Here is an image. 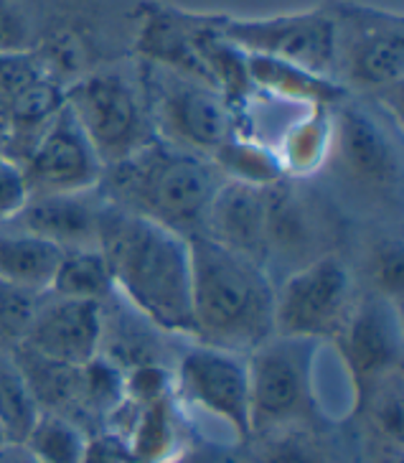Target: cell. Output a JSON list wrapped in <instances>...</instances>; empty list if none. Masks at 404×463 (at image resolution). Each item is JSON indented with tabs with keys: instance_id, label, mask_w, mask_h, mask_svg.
Listing matches in <instances>:
<instances>
[{
	"instance_id": "cell-1",
	"label": "cell",
	"mask_w": 404,
	"mask_h": 463,
	"mask_svg": "<svg viewBox=\"0 0 404 463\" xmlns=\"http://www.w3.org/2000/svg\"><path fill=\"white\" fill-rule=\"evenodd\" d=\"M97 250L115 293L163 331L191 339V247L186 237L105 202Z\"/></svg>"
},
{
	"instance_id": "cell-2",
	"label": "cell",
	"mask_w": 404,
	"mask_h": 463,
	"mask_svg": "<svg viewBox=\"0 0 404 463\" xmlns=\"http://www.w3.org/2000/svg\"><path fill=\"white\" fill-rule=\"evenodd\" d=\"M191 341L247 356L275 336V280L265 265L191 237Z\"/></svg>"
},
{
	"instance_id": "cell-3",
	"label": "cell",
	"mask_w": 404,
	"mask_h": 463,
	"mask_svg": "<svg viewBox=\"0 0 404 463\" xmlns=\"http://www.w3.org/2000/svg\"><path fill=\"white\" fill-rule=\"evenodd\" d=\"M221 184L211 158L153 140L133 158L105 168L99 194L108 204L191 240L202 237Z\"/></svg>"
},
{
	"instance_id": "cell-4",
	"label": "cell",
	"mask_w": 404,
	"mask_h": 463,
	"mask_svg": "<svg viewBox=\"0 0 404 463\" xmlns=\"http://www.w3.org/2000/svg\"><path fill=\"white\" fill-rule=\"evenodd\" d=\"M64 102L89 137L99 161L117 165L158 140L137 64L89 69L64 90Z\"/></svg>"
},
{
	"instance_id": "cell-5",
	"label": "cell",
	"mask_w": 404,
	"mask_h": 463,
	"mask_svg": "<svg viewBox=\"0 0 404 463\" xmlns=\"http://www.w3.org/2000/svg\"><path fill=\"white\" fill-rule=\"evenodd\" d=\"M137 74L163 143L211 158L231 137L244 136L242 118L211 84L146 59H137Z\"/></svg>"
},
{
	"instance_id": "cell-6",
	"label": "cell",
	"mask_w": 404,
	"mask_h": 463,
	"mask_svg": "<svg viewBox=\"0 0 404 463\" xmlns=\"http://www.w3.org/2000/svg\"><path fill=\"white\" fill-rule=\"evenodd\" d=\"M391 112L362 97L331 108V148L324 171L366 202H390L402 184V153L390 128Z\"/></svg>"
},
{
	"instance_id": "cell-7",
	"label": "cell",
	"mask_w": 404,
	"mask_h": 463,
	"mask_svg": "<svg viewBox=\"0 0 404 463\" xmlns=\"http://www.w3.org/2000/svg\"><path fill=\"white\" fill-rule=\"evenodd\" d=\"M321 341L272 336L247 354L252 440L321 422L313 387Z\"/></svg>"
},
{
	"instance_id": "cell-8",
	"label": "cell",
	"mask_w": 404,
	"mask_h": 463,
	"mask_svg": "<svg viewBox=\"0 0 404 463\" xmlns=\"http://www.w3.org/2000/svg\"><path fill=\"white\" fill-rule=\"evenodd\" d=\"M331 14L336 21V82L351 97L391 112V92L402 97V18L356 3H336Z\"/></svg>"
},
{
	"instance_id": "cell-9",
	"label": "cell",
	"mask_w": 404,
	"mask_h": 463,
	"mask_svg": "<svg viewBox=\"0 0 404 463\" xmlns=\"http://www.w3.org/2000/svg\"><path fill=\"white\" fill-rule=\"evenodd\" d=\"M356 303L351 265L338 252H328L275 286V334L310 341L336 339Z\"/></svg>"
},
{
	"instance_id": "cell-10",
	"label": "cell",
	"mask_w": 404,
	"mask_h": 463,
	"mask_svg": "<svg viewBox=\"0 0 404 463\" xmlns=\"http://www.w3.org/2000/svg\"><path fill=\"white\" fill-rule=\"evenodd\" d=\"M214 26L244 54L277 59L336 82V21L331 8L275 18L214 15Z\"/></svg>"
},
{
	"instance_id": "cell-11",
	"label": "cell",
	"mask_w": 404,
	"mask_h": 463,
	"mask_svg": "<svg viewBox=\"0 0 404 463\" xmlns=\"http://www.w3.org/2000/svg\"><path fill=\"white\" fill-rule=\"evenodd\" d=\"M174 395L224 422L237 443L252 440L247 356L191 341L174 364Z\"/></svg>"
},
{
	"instance_id": "cell-12",
	"label": "cell",
	"mask_w": 404,
	"mask_h": 463,
	"mask_svg": "<svg viewBox=\"0 0 404 463\" xmlns=\"http://www.w3.org/2000/svg\"><path fill=\"white\" fill-rule=\"evenodd\" d=\"M334 341L353 384L356 408L384 382L402 374L399 311L384 300L374 296L359 300Z\"/></svg>"
},
{
	"instance_id": "cell-13",
	"label": "cell",
	"mask_w": 404,
	"mask_h": 463,
	"mask_svg": "<svg viewBox=\"0 0 404 463\" xmlns=\"http://www.w3.org/2000/svg\"><path fill=\"white\" fill-rule=\"evenodd\" d=\"M21 168L31 196L95 191L105 176V164L99 161L67 102Z\"/></svg>"
},
{
	"instance_id": "cell-14",
	"label": "cell",
	"mask_w": 404,
	"mask_h": 463,
	"mask_svg": "<svg viewBox=\"0 0 404 463\" xmlns=\"http://www.w3.org/2000/svg\"><path fill=\"white\" fill-rule=\"evenodd\" d=\"M23 346L69 367H84L102 346V306L41 293Z\"/></svg>"
},
{
	"instance_id": "cell-15",
	"label": "cell",
	"mask_w": 404,
	"mask_h": 463,
	"mask_svg": "<svg viewBox=\"0 0 404 463\" xmlns=\"http://www.w3.org/2000/svg\"><path fill=\"white\" fill-rule=\"evenodd\" d=\"M268 199V270H272L275 262H283L290 265L293 273L315 258L328 255V230L318 214L321 209L297 189L293 178H283L280 184L269 186Z\"/></svg>"
},
{
	"instance_id": "cell-16",
	"label": "cell",
	"mask_w": 404,
	"mask_h": 463,
	"mask_svg": "<svg viewBox=\"0 0 404 463\" xmlns=\"http://www.w3.org/2000/svg\"><path fill=\"white\" fill-rule=\"evenodd\" d=\"M102 212H105V199L99 189L28 196L23 209L3 227L33 234L64 252L87 250V247H97Z\"/></svg>"
},
{
	"instance_id": "cell-17",
	"label": "cell",
	"mask_w": 404,
	"mask_h": 463,
	"mask_svg": "<svg viewBox=\"0 0 404 463\" xmlns=\"http://www.w3.org/2000/svg\"><path fill=\"white\" fill-rule=\"evenodd\" d=\"M268 189L247 186L237 181H224L211 206L206 212L202 237L211 242L242 252L257 260L259 265L268 262Z\"/></svg>"
},
{
	"instance_id": "cell-18",
	"label": "cell",
	"mask_w": 404,
	"mask_h": 463,
	"mask_svg": "<svg viewBox=\"0 0 404 463\" xmlns=\"http://www.w3.org/2000/svg\"><path fill=\"white\" fill-rule=\"evenodd\" d=\"M14 359L39 412L69 418L92 436V425L81 400V367H69L49 356H41L23 344L14 352Z\"/></svg>"
},
{
	"instance_id": "cell-19",
	"label": "cell",
	"mask_w": 404,
	"mask_h": 463,
	"mask_svg": "<svg viewBox=\"0 0 404 463\" xmlns=\"http://www.w3.org/2000/svg\"><path fill=\"white\" fill-rule=\"evenodd\" d=\"M247 69L255 92H268L285 102H300L308 108H336L338 102L349 97V92L334 80H325L277 59L247 54Z\"/></svg>"
},
{
	"instance_id": "cell-20",
	"label": "cell",
	"mask_w": 404,
	"mask_h": 463,
	"mask_svg": "<svg viewBox=\"0 0 404 463\" xmlns=\"http://www.w3.org/2000/svg\"><path fill=\"white\" fill-rule=\"evenodd\" d=\"M64 250L26 232L0 227V280L28 293H49Z\"/></svg>"
},
{
	"instance_id": "cell-21",
	"label": "cell",
	"mask_w": 404,
	"mask_h": 463,
	"mask_svg": "<svg viewBox=\"0 0 404 463\" xmlns=\"http://www.w3.org/2000/svg\"><path fill=\"white\" fill-rule=\"evenodd\" d=\"M331 148V108H310V115L285 130L275 148L285 178L305 181L324 174Z\"/></svg>"
},
{
	"instance_id": "cell-22",
	"label": "cell",
	"mask_w": 404,
	"mask_h": 463,
	"mask_svg": "<svg viewBox=\"0 0 404 463\" xmlns=\"http://www.w3.org/2000/svg\"><path fill=\"white\" fill-rule=\"evenodd\" d=\"M255 463H349V450L318 425L255 438ZM252 443V440H249Z\"/></svg>"
},
{
	"instance_id": "cell-23",
	"label": "cell",
	"mask_w": 404,
	"mask_h": 463,
	"mask_svg": "<svg viewBox=\"0 0 404 463\" xmlns=\"http://www.w3.org/2000/svg\"><path fill=\"white\" fill-rule=\"evenodd\" d=\"M49 293L64 296V298L92 300L102 306L105 300L115 296V283H112L105 255L97 247L67 250L56 268Z\"/></svg>"
},
{
	"instance_id": "cell-24",
	"label": "cell",
	"mask_w": 404,
	"mask_h": 463,
	"mask_svg": "<svg viewBox=\"0 0 404 463\" xmlns=\"http://www.w3.org/2000/svg\"><path fill=\"white\" fill-rule=\"evenodd\" d=\"M135 463H171L181 449L174 395L143 405L127 436Z\"/></svg>"
},
{
	"instance_id": "cell-25",
	"label": "cell",
	"mask_w": 404,
	"mask_h": 463,
	"mask_svg": "<svg viewBox=\"0 0 404 463\" xmlns=\"http://www.w3.org/2000/svg\"><path fill=\"white\" fill-rule=\"evenodd\" d=\"M211 161L219 168V174L224 176V181H237V184H247V186L269 189L285 178L275 148H269L255 137L234 136L230 143H224L216 150Z\"/></svg>"
},
{
	"instance_id": "cell-26",
	"label": "cell",
	"mask_w": 404,
	"mask_h": 463,
	"mask_svg": "<svg viewBox=\"0 0 404 463\" xmlns=\"http://www.w3.org/2000/svg\"><path fill=\"white\" fill-rule=\"evenodd\" d=\"M89 433L69 418L39 412L21 440L39 463H81Z\"/></svg>"
},
{
	"instance_id": "cell-27",
	"label": "cell",
	"mask_w": 404,
	"mask_h": 463,
	"mask_svg": "<svg viewBox=\"0 0 404 463\" xmlns=\"http://www.w3.org/2000/svg\"><path fill=\"white\" fill-rule=\"evenodd\" d=\"M36 418L39 410L15 364L14 352L0 349V425L5 430V438L21 443Z\"/></svg>"
},
{
	"instance_id": "cell-28",
	"label": "cell",
	"mask_w": 404,
	"mask_h": 463,
	"mask_svg": "<svg viewBox=\"0 0 404 463\" xmlns=\"http://www.w3.org/2000/svg\"><path fill=\"white\" fill-rule=\"evenodd\" d=\"M404 247L397 234H387L377 240L366 252V280L371 286V296L394 306L399 311L404 293Z\"/></svg>"
},
{
	"instance_id": "cell-29",
	"label": "cell",
	"mask_w": 404,
	"mask_h": 463,
	"mask_svg": "<svg viewBox=\"0 0 404 463\" xmlns=\"http://www.w3.org/2000/svg\"><path fill=\"white\" fill-rule=\"evenodd\" d=\"M39 296L0 280V349L15 352L26 339Z\"/></svg>"
},
{
	"instance_id": "cell-30",
	"label": "cell",
	"mask_w": 404,
	"mask_h": 463,
	"mask_svg": "<svg viewBox=\"0 0 404 463\" xmlns=\"http://www.w3.org/2000/svg\"><path fill=\"white\" fill-rule=\"evenodd\" d=\"M43 77H54V74L36 52L0 54V102H3V108H8L23 90H28L31 84H36Z\"/></svg>"
},
{
	"instance_id": "cell-31",
	"label": "cell",
	"mask_w": 404,
	"mask_h": 463,
	"mask_svg": "<svg viewBox=\"0 0 404 463\" xmlns=\"http://www.w3.org/2000/svg\"><path fill=\"white\" fill-rule=\"evenodd\" d=\"M39 33L31 11L21 0H0V54L8 52H36Z\"/></svg>"
},
{
	"instance_id": "cell-32",
	"label": "cell",
	"mask_w": 404,
	"mask_h": 463,
	"mask_svg": "<svg viewBox=\"0 0 404 463\" xmlns=\"http://www.w3.org/2000/svg\"><path fill=\"white\" fill-rule=\"evenodd\" d=\"M28 196L31 194H28L23 168L0 153V227L8 224L23 209Z\"/></svg>"
},
{
	"instance_id": "cell-33",
	"label": "cell",
	"mask_w": 404,
	"mask_h": 463,
	"mask_svg": "<svg viewBox=\"0 0 404 463\" xmlns=\"http://www.w3.org/2000/svg\"><path fill=\"white\" fill-rule=\"evenodd\" d=\"M81 463H135L127 440L109 430H97L87 438Z\"/></svg>"
},
{
	"instance_id": "cell-34",
	"label": "cell",
	"mask_w": 404,
	"mask_h": 463,
	"mask_svg": "<svg viewBox=\"0 0 404 463\" xmlns=\"http://www.w3.org/2000/svg\"><path fill=\"white\" fill-rule=\"evenodd\" d=\"M0 463H39L33 458V453L23 446V443H18V440H5L3 446H0Z\"/></svg>"
},
{
	"instance_id": "cell-35",
	"label": "cell",
	"mask_w": 404,
	"mask_h": 463,
	"mask_svg": "<svg viewBox=\"0 0 404 463\" xmlns=\"http://www.w3.org/2000/svg\"><path fill=\"white\" fill-rule=\"evenodd\" d=\"M359 463H404L402 449H391V446H366L364 461Z\"/></svg>"
},
{
	"instance_id": "cell-36",
	"label": "cell",
	"mask_w": 404,
	"mask_h": 463,
	"mask_svg": "<svg viewBox=\"0 0 404 463\" xmlns=\"http://www.w3.org/2000/svg\"><path fill=\"white\" fill-rule=\"evenodd\" d=\"M5 140H8V112L0 102V153L5 150Z\"/></svg>"
},
{
	"instance_id": "cell-37",
	"label": "cell",
	"mask_w": 404,
	"mask_h": 463,
	"mask_svg": "<svg viewBox=\"0 0 404 463\" xmlns=\"http://www.w3.org/2000/svg\"><path fill=\"white\" fill-rule=\"evenodd\" d=\"M5 440H8V438H5V430H3V425H0V446H3Z\"/></svg>"
}]
</instances>
